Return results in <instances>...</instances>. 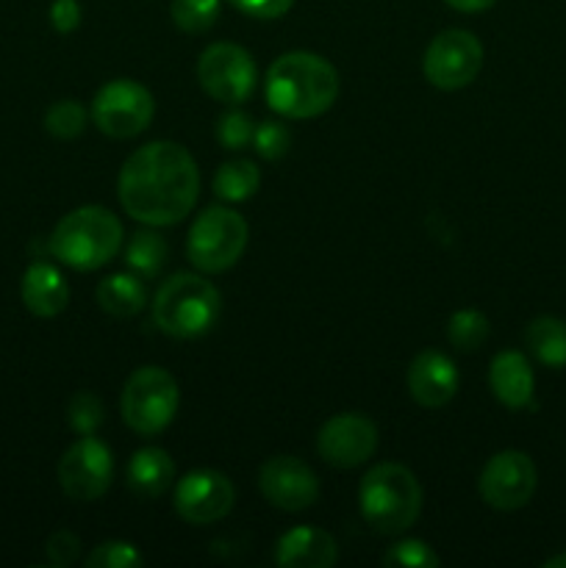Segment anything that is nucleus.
<instances>
[{"label": "nucleus", "mask_w": 566, "mask_h": 568, "mask_svg": "<svg viewBox=\"0 0 566 568\" xmlns=\"http://www.w3.org/2000/svg\"><path fill=\"white\" fill-rule=\"evenodd\" d=\"M261 183V172L255 161L250 159H233L216 170L214 175V192L216 197L225 203H244L255 194Z\"/></svg>", "instance_id": "b1692460"}, {"label": "nucleus", "mask_w": 566, "mask_h": 568, "mask_svg": "<svg viewBox=\"0 0 566 568\" xmlns=\"http://www.w3.org/2000/svg\"><path fill=\"white\" fill-rule=\"evenodd\" d=\"M198 81L216 103L239 105L253 98L259 87V67L253 55L233 42H214L200 53Z\"/></svg>", "instance_id": "6e6552de"}, {"label": "nucleus", "mask_w": 566, "mask_h": 568, "mask_svg": "<svg viewBox=\"0 0 566 568\" xmlns=\"http://www.w3.org/2000/svg\"><path fill=\"white\" fill-rule=\"evenodd\" d=\"M444 3L455 11H464V14H477V11L492 9L497 0H444Z\"/></svg>", "instance_id": "c9c22d12"}, {"label": "nucleus", "mask_w": 566, "mask_h": 568, "mask_svg": "<svg viewBox=\"0 0 566 568\" xmlns=\"http://www.w3.org/2000/svg\"><path fill=\"white\" fill-rule=\"evenodd\" d=\"M144 564L142 552L128 541H105L89 552V568H139Z\"/></svg>", "instance_id": "7c9ffc66"}, {"label": "nucleus", "mask_w": 566, "mask_h": 568, "mask_svg": "<svg viewBox=\"0 0 566 568\" xmlns=\"http://www.w3.org/2000/svg\"><path fill=\"white\" fill-rule=\"evenodd\" d=\"M114 480V455L100 438L81 436L59 460V486L75 503H94Z\"/></svg>", "instance_id": "9b49d317"}, {"label": "nucleus", "mask_w": 566, "mask_h": 568, "mask_svg": "<svg viewBox=\"0 0 566 568\" xmlns=\"http://www.w3.org/2000/svg\"><path fill=\"white\" fill-rule=\"evenodd\" d=\"M247 222L242 214L233 209H222V205H211L203 214L194 220L192 231H189L186 255L200 272H225L242 258L244 247H247Z\"/></svg>", "instance_id": "0eeeda50"}, {"label": "nucleus", "mask_w": 566, "mask_h": 568, "mask_svg": "<svg viewBox=\"0 0 566 568\" xmlns=\"http://www.w3.org/2000/svg\"><path fill=\"white\" fill-rule=\"evenodd\" d=\"M255 136V122L250 120L244 111H225V114L216 120V139L225 150H244L253 144Z\"/></svg>", "instance_id": "c756f323"}, {"label": "nucleus", "mask_w": 566, "mask_h": 568, "mask_svg": "<svg viewBox=\"0 0 566 568\" xmlns=\"http://www.w3.org/2000/svg\"><path fill=\"white\" fill-rule=\"evenodd\" d=\"M172 480H175V464L161 447H144L128 460L125 486L139 499L161 497L164 491H170Z\"/></svg>", "instance_id": "aec40b11"}, {"label": "nucleus", "mask_w": 566, "mask_h": 568, "mask_svg": "<svg viewBox=\"0 0 566 568\" xmlns=\"http://www.w3.org/2000/svg\"><path fill=\"white\" fill-rule=\"evenodd\" d=\"M166 264V242L155 231H137L128 239L125 266L142 281H153Z\"/></svg>", "instance_id": "5701e85b"}, {"label": "nucleus", "mask_w": 566, "mask_h": 568, "mask_svg": "<svg viewBox=\"0 0 566 568\" xmlns=\"http://www.w3.org/2000/svg\"><path fill=\"white\" fill-rule=\"evenodd\" d=\"M544 568H566V552L555 555V558H549V560H544Z\"/></svg>", "instance_id": "e433bc0d"}, {"label": "nucleus", "mask_w": 566, "mask_h": 568, "mask_svg": "<svg viewBox=\"0 0 566 568\" xmlns=\"http://www.w3.org/2000/svg\"><path fill=\"white\" fill-rule=\"evenodd\" d=\"M50 22L59 33H72L81 26V6L75 0H55L50 6Z\"/></svg>", "instance_id": "f704fd0d"}, {"label": "nucleus", "mask_w": 566, "mask_h": 568, "mask_svg": "<svg viewBox=\"0 0 566 568\" xmlns=\"http://www.w3.org/2000/svg\"><path fill=\"white\" fill-rule=\"evenodd\" d=\"M447 338L461 353H475L488 338V320L475 308L455 311L447 322Z\"/></svg>", "instance_id": "393cba45"}, {"label": "nucleus", "mask_w": 566, "mask_h": 568, "mask_svg": "<svg viewBox=\"0 0 566 568\" xmlns=\"http://www.w3.org/2000/svg\"><path fill=\"white\" fill-rule=\"evenodd\" d=\"M481 39L472 31H464V28H449V31L433 37V42L425 50V59H422V70H425L431 87L447 89V92L469 87L477 72H481Z\"/></svg>", "instance_id": "9d476101"}, {"label": "nucleus", "mask_w": 566, "mask_h": 568, "mask_svg": "<svg viewBox=\"0 0 566 568\" xmlns=\"http://www.w3.org/2000/svg\"><path fill=\"white\" fill-rule=\"evenodd\" d=\"M538 486V471L536 464L527 453L519 449H505L488 458V464L483 466L481 488L483 503L492 505L494 510H519L525 508L533 499Z\"/></svg>", "instance_id": "f8f14e48"}, {"label": "nucleus", "mask_w": 566, "mask_h": 568, "mask_svg": "<svg viewBox=\"0 0 566 568\" xmlns=\"http://www.w3.org/2000/svg\"><path fill=\"white\" fill-rule=\"evenodd\" d=\"M242 14L255 17V20H275L292 9L294 0H231Z\"/></svg>", "instance_id": "72a5a7b5"}, {"label": "nucleus", "mask_w": 566, "mask_h": 568, "mask_svg": "<svg viewBox=\"0 0 566 568\" xmlns=\"http://www.w3.org/2000/svg\"><path fill=\"white\" fill-rule=\"evenodd\" d=\"M200 175L189 150L178 142H150L122 164L117 194L131 220L166 227L186 220L198 203Z\"/></svg>", "instance_id": "f257e3e1"}, {"label": "nucleus", "mask_w": 566, "mask_h": 568, "mask_svg": "<svg viewBox=\"0 0 566 568\" xmlns=\"http://www.w3.org/2000/svg\"><path fill=\"white\" fill-rule=\"evenodd\" d=\"M67 419L70 427L81 436H94L103 425V405L92 392H78L67 405Z\"/></svg>", "instance_id": "c85d7f7f"}, {"label": "nucleus", "mask_w": 566, "mask_h": 568, "mask_svg": "<svg viewBox=\"0 0 566 568\" xmlns=\"http://www.w3.org/2000/svg\"><path fill=\"white\" fill-rule=\"evenodd\" d=\"M289 144H292V133H289L286 125L281 122H261L255 125V136H253V148L261 159L266 161H277L289 153Z\"/></svg>", "instance_id": "2f4dec72"}, {"label": "nucleus", "mask_w": 566, "mask_h": 568, "mask_svg": "<svg viewBox=\"0 0 566 568\" xmlns=\"http://www.w3.org/2000/svg\"><path fill=\"white\" fill-rule=\"evenodd\" d=\"M87 109L78 100H59L44 114V128L55 139H78L87 128Z\"/></svg>", "instance_id": "bb28decb"}, {"label": "nucleus", "mask_w": 566, "mask_h": 568, "mask_svg": "<svg viewBox=\"0 0 566 568\" xmlns=\"http://www.w3.org/2000/svg\"><path fill=\"white\" fill-rule=\"evenodd\" d=\"M22 303L39 320H53L70 303V286H67L64 275L55 270L48 261H37L22 275Z\"/></svg>", "instance_id": "6ab92c4d"}, {"label": "nucleus", "mask_w": 566, "mask_h": 568, "mask_svg": "<svg viewBox=\"0 0 566 568\" xmlns=\"http://www.w3.org/2000/svg\"><path fill=\"white\" fill-rule=\"evenodd\" d=\"M233 503H236V488L222 471H189L175 486V510L189 525H214L231 514Z\"/></svg>", "instance_id": "ddd939ff"}, {"label": "nucleus", "mask_w": 566, "mask_h": 568, "mask_svg": "<svg viewBox=\"0 0 566 568\" xmlns=\"http://www.w3.org/2000/svg\"><path fill=\"white\" fill-rule=\"evenodd\" d=\"M155 100L148 87L131 78H114L98 89L92 100V120L111 139H133L150 125Z\"/></svg>", "instance_id": "1a4fd4ad"}, {"label": "nucleus", "mask_w": 566, "mask_h": 568, "mask_svg": "<svg viewBox=\"0 0 566 568\" xmlns=\"http://www.w3.org/2000/svg\"><path fill=\"white\" fill-rule=\"evenodd\" d=\"M170 14L183 33H203L220 17V0H172Z\"/></svg>", "instance_id": "a878e982"}, {"label": "nucleus", "mask_w": 566, "mask_h": 568, "mask_svg": "<svg viewBox=\"0 0 566 568\" xmlns=\"http://www.w3.org/2000/svg\"><path fill=\"white\" fill-rule=\"evenodd\" d=\"M383 564L392 568H436L442 560L433 552L431 544L408 538V541H400L394 547H388L386 555H383Z\"/></svg>", "instance_id": "cd10ccee"}, {"label": "nucleus", "mask_w": 566, "mask_h": 568, "mask_svg": "<svg viewBox=\"0 0 566 568\" xmlns=\"http://www.w3.org/2000/svg\"><path fill=\"white\" fill-rule=\"evenodd\" d=\"M259 488L272 508L289 514L311 508L320 499V480L314 469L294 455H277L266 460L259 471Z\"/></svg>", "instance_id": "4468645a"}, {"label": "nucleus", "mask_w": 566, "mask_h": 568, "mask_svg": "<svg viewBox=\"0 0 566 568\" xmlns=\"http://www.w3.org/2000/svg\"><path fill=\"white\" fill-rule=\"evenodd\" d=\"M488 386H492L497 403H503L505 408H527L533 403V388H536L530 361L516 349L497 353L488 366Z\"/></svg>", "instance_id": "a211bd4d"}, {"label": "nucleus", "mask_w": 566, "mask_h": 568, "mask_svg": "<svg viewBox=\"0 0 566 568\" xmlns=\"http://www.w3.org/2000/svg\"><path fill=\"white\" fill-rule=\"evenodd\" d=\"M44 552H48V560L53 566H72L78 560V555H81V541H78L75 532L59 530L48 538Z\"/></svg>", "instance_id": "473e14b6"}, {"label": "nucleus", "mask_w": 566, "mask_h": 568, "mask_svg": "<svg viewBox=\"0 0 566 568\" xmlns=\"http://www.w3.org/2000/svg\"><path fill=\"white\" fill-rule=\"evenodd\" d=\"M264 98L272 111L289 120H311L336 103L338 72L322 55L292 50L272 61L266 70Z\"/></svg>", "instance_id": "f03ea898"}, {"label": "nucleus", "mask_w": 566, "mask_h": 568, "mask_svg": "<svg viewBox=\"0 0 566 568\" xmlns=\"http://www.w3.org/2000/svg\"><path fill=\"white\" fill-rule=\"evenodd\" d=\"M316 449L327 464L353 469L366 464L377 449V427L361 414H338L320 427Z\"/></svg>", "instance_id": "2eb2a0df"}, {"label": "nucleus", "mask_w": 566, "mask_h": 568, "mask_svg": "<svg viewBox=\"0 0 566 568\" xmlns=\"http://www.w3.org/2000/svg\"><path fill=\"white\" fill-rule=\"evenodd\" d=\"M336 560V538L320 527H294L275 544V564L283 568H331Z\"/></svg>", "instance_id": "f3484780"}, {"label": "nucleus", "mask_w": 566, "mask_h": 568, "mask_svg": "<svg viewBox=\"0 0 566 568\" xmlns=\"http://www.w3.org/2000/svg\"><path fill=\"white\" fill-rule=\"evenodd\" d=\"M98 305L117 320L137 316L148 305L144 281L133 272H114L98 283Z\"/></svg>", "instance_id": "412c9836"}, {"label": "nucleus", "mask_w": 566, "mask_h": 568, "mask_svg": "<svg viewBox=\"0 0 566 568\" xmlns=\"http://www.w3.org/2000/svg\"><path fill=\"white\" fill-rule=\"evenodd\" d=\"M361 516L377 532H405L422 514V486L414 471L400 464H377L358 488Z\"/></svg>", "instance_id": "20e7f679"}, {"label": "nucleus", "mask_w": 566, "mask_h": 568, "mask_svg": "<svg viewBox=\"0 0 566 568\" xmlns=\"http://www.w3.org/2000/svg\"><path fill=\"white\" fill-rule=\"evenodd\" d=\"M122 422L137 436H159L178 414V383L161 366H142L128 377L120 397Z\"/></svg>", "instance_id": "423d86ee"}, {"label": "nucleus", "mask_w": 566, "mask_h": 568, "mask_svg": "<svg viewBox=\"0 0 566 568\" xmlns=\"http://www.w3.org/2000/svg\"><path fill=\"white\" fill-rule=\"evenodd\" d=\"M122 222L103 205H83L61 216L50 233L48 250L53 258L78 272H92L109 264L122 250Z\"/></svg>", "instance_id": "7ed1b4c3"}, {"label": "nucleus", "mask_w": 566, "mask_h": 568, "mask_svg": "<svg viewBox=\"0 0 566 568\" xmlns=\"http://www.w3.org/2000/svg\"><path fill=\"white\" fill-rule=\"evenodd\" d=\"M527 349L538 364L549 369L566 366V322L558 316H536L525 331Z\"/></svg>", "instance_id": "4be33fe9"}, {"label": "nucleus", "mask_w": 566, "mask_h": 568, "mask_svg": "<svg viewBox=\"0 0 566 568\" xmlns=\"http://www.w3.org/2000/svg\"><path fill=\"white\" fill-rule=\"evenodd\" d=\"M220 320V292L194 272H175L153 297V322L170 338H198Z\"/></svg>", "instance_id": "39448f33"}, {"label": "nucleus", "mask_w": 566, "mask_h": 568, "mask_svg": "<svg viewBox=\"0 0 566 568\" xmlns=\"http://www.w3.org/2000/svg\"><path fill=\"white\" fill-rule=\"evenodd\" d=\"M458 369L438 349H425L408 366L411 399L422 408H442L458 394Z\"/></svg>", "instance_id": "dca6fc26"}]
</instances>
